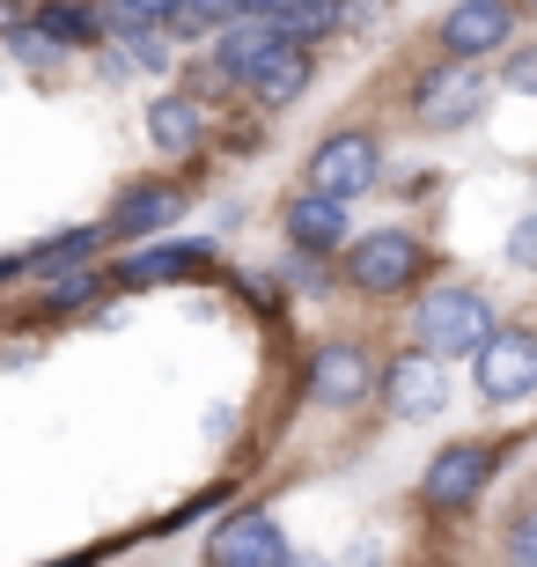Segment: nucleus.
I'll use <instances>...</instances> for the list:
<instances>
[{"label": "nucleus", "mask_w": 537, "mask_h": 567, "mask_svg": "<svg viewBox=\"0 0 537 567\" xmlns=\"http://www.w3.org/2000/svg\"><path fill=\"white\" fill-rule=\"evenodd\" d=\"M288 538H280V524H272L266 508H250V516H228L221 530H214L207 546V567H288Z\"/></svg>", "instance_id": "7"}, {"label": "nucleus", "mask_w": 537, "mask_h": 567, "mask_svg": "<svg viewBox=\"0 0 537 567\" xmlns=\"http://www.w3.org/2000/svg\"><path fill=\"white\" fill-rule=\"evenodd\" d=\"M508 560H516V567H537V516H523V524L508 530Z\"/></svg>", "instance_id": "24"}, {"label": "nucleus", "mask_w": 537, "mask_h": 567, "mask_svg": "<svg viewBox=\"0 0 537 567\" xmlns=\"http://www.w3.org/2000/svg\"><path fill=\"white\" fill-rule=\"evenodd\" d=\"M96 295V274H60L52 280V310H74V302H89Z\"/></svg>", "instance_id": "23"}, {"label": "nucleus", "mask_w": 537, "mask_h": 567, "mask_svg": "<svg viewBox=\"0 0 537 567\" xmlns=\"http://www.w3.org/2000/svg\"><path fill=\"white\" fill-rule=\"evenodd\" d=\"M266 22L288 44H310V38H324V30H339V22H347V0H272Z\"/></svg>", "instance_id": "15"}, {"label": "nucleus", "mask_w": 537, "mask_h": 567, "mask_svg": "<svg viewBox=\"0 0 537 567\" xmlns=\"http://www.w3.org/2000/svg\"><path fill=\"white\" fill-rule=\"evenodd\" d=\"M494 480V450L486 442H450V450H434V464L420 472V502L434 516H456V508H472Z\"/></svg>", "instance_id": "2"}, {"label": "nucleus", "mask_w": 537, "mask_h": 567, "mask_svg": "<svg viewBox=\"0 0 537 567\" xmlns=\"http://www.w3.org/2000/svg\"><path fill=\"white\" fill-rule=\"evenodd\" d=\"M38 22H44V30H52L60 44H96V38L111 30L104 16H89V8H74V0H44V8H38Z\"/></svg>", "instance_id": "20"}, {"label": "nucleus", "mask_w": 537, "mask_h": 567, "mask_svg": "<svg viewBox=\"0 0 537 567\" xmlns=\"http://www.w3.org/2000/svg\"><path fill=\"white\" fill-rule=\"evenodd\" d=\"M478 391L494 405H516L537 391V332L530 324H508V332H494L486 347H478Z\"/></svg>", "instance_id": "3"}, {"label": "nucleus", "mask_w": 537, "mask_h": 567, "mask_svg": "<svg viewBox=\"0 0 537 567\" xmlns=\"http://www.w3.org/2000/svg\"><path fill=\"white\" fill-rule=\"evenodd\" d=\"M420 347L427 354H478L486 339H494V310H486V295L472 288H442L420 302Z\"/></svg>", "instance_id": "1"}, {"label": "nucleus", "mask_w": 537, "mask_h": 567, "mask_svg": "<svg viewBox=\"0 0 537 567\" xmlns=\"http://www.w3.org/2000/svg\"><path fill=\"white\" fill-rule=\"evenodd\" d=\"M207 258V244H155V251H133V258H118V280L125 288H155V280H177V274H192Z\"/></svg>", "instance_id": "16"}, {"label": "nucleus", "mask_w": 537, "mask_h": 567, "mask_svg": "<svg viewBox=\"0 0 537 567\" xmlns=\"http://www.w3.org/2000/svg\"><path fill=\"white\" fill-rule=\"evenodd\" d=\"M530 8H537V0H530Z\"/></svg>", "instance_id": "30"}, {"label": "nucleus", "mask_w": 537, "mask_h": 567, "mask_svg": "<svg viewBox=\"0 0 537 567\" xmlns=\"http://www.w3.org/2000/svg\"><path fill=\"white\" fill-rule=\"evenodd\" d=\"M288 567H310V560H288Z\"/></svg>", "instance_id": "29"}, {"label": "nucleus", "mask_w": 537, "mask_h": 567, "mask_svg": "<svg viewBox=\"0 0 537 567\" xmlns=\"http://www.w3.org/2000/svg\"><path fill=\"white\" fill-rule=\"evenodd\" d=\"M508 258H516V266H530V274H537V214H530V221H523L516 236H508Z\"/></svg>", "instance_id": "25"}, {"label": "nucleus", "mask_w": 537, "mask_h": 567, "mask_svg": "<svg viewBox=\"0 0 537 567\" xmlns=\"http://www.w3.org/2000/svg\"><path fill=\"white\" fill-rule=\"evenodd\" d=\"M177 207H185V192L169 185H125V199H111L104 214V236H155L177 221Z\"/></svg>", "instance_id": "12"}, {"label": "nucleus", "mask_w": 537, "mask_h": 567, "mask_svg": "<svg viewBox=\"0 0 537 567\" xmlns=\"http://www.w3.org/2000/svg\"><path fill=\"white\" fill-rule=\"evenodd\" d=\"M420 244L405 229H375V236H361V244H353L347 251V280L361 295H397V288H413L420 280Z\"/></svg>", "instance_id": "5"}, {"label": "nucleus", "mask_w": 537, "mask_h": 567, "mask_svg": "<svg viewBox=\"0 0 537 567\" xmlns=\"http://www.w3.org/2000/svg\"><path fill=\"white\" fill-rule=\"evenodd\" d=\"M0 30H16V0H0Z\"/></svg>", "instance_id": "27"}, {"label": "nucleus", "mask_w": 537, "mask_h": 567, "mask_svg": "<svg viewBox=\"0 0 537 567\" xmlns=\"http://www.w3.org/2000/svg\"><path fill=\"white\" fill-rule=\"evenodd\" d=\"M280 30H272L266 16H244V22H228L221 38H214V74H228V82H250V74H258V66L272 60V52H280Z\"/></svg>", "instance_id": "11"}, {"label": "nucleus", "mask_w": 537, "mask_h": 567, "mask_svg": "<svg viewBox=\"0 0 537 567\" xmlns=\"http://www.w3.org/2000/svg\"><path fill=\"white\" fill-rule=\"evenodd\" d=\"M302 82H310V52H302V44H280V52L250 74V96H258V104H288V96H302Z\"/></svg>", "instance_id": "17"}, {"label": "nucleus", "mask_w": 537, "mask_h": 567, "mask_svg": "<svg viewBox=\"0 0 537 567\" xmlns=\"http://www.w3.org/2000/svg\"><path fill=\"white\" fill-rule=\"evenodd\" d=\"M486 89H494V82H486L472 60H450V66H434L427 82H420L413 111H420V126H464V118H478Z\"/></svg>", "instance_id": "6"}, {"label": "nucleus", "mask_w": 537, "mask_h": 567, "mask_svg": "<svg viewBox=\"0 0 537 567\" xmlns=\"http://www.w3.org/2000/svg\"><path fill=\"white\" fill-rule=\"evenodd\" d=\"M383 399H391L397 421H434V413L450 405V377L434 369V354H405L391 377H383Z\"/></svg>", "instance_id": "9"}, {"label": "nucleus", "mask_w": 537, "mask_h": 567, "mask_svg": "<svg viewBox=\"0 0 537 567\" xmlns=\"http://www.w3.org/2000/svg\"><path fill=\"white\" fill-rule=\"evenodd\" d=\"M199 133H207V111L192 104V96H155L147 104V141L163 147V155H192Z\"/></svg>", "instance_id": "14"}, {"label": "nucleus", "mask_w": 537, "mask_h": 567, "mask_svg": "<svg viewBox=\"0 0 537 567\" xmlns=\"http://www.w3.org/2000/svg\"><path fill=\"white\" fill-rule=\"evenodd\" d=\"M375 169H383V147H375V133L347 126V133H331V141L310 155V192H331V199H361V192L375 185Z\"/></svg>", "instance_id": "4"}, {"label": "nucleus", "mask_w": 537, "mask_h": 567, "mask_svg": "<svg viewBox=\"0 0 537 567\" xmlns=\"http://www.w3.org/2000/svg\"><path fill=\"white\" fill-rule=\"evenodd\" d=\"M169 8H177V0H111V30H125V38H141L147 22H169Z\"/></svg>", "instance_id": "21"}, {"label": "nucleus", "mask_w": 537, "mask_h": 567, "mask_svg": "<svg viewBox=\"0 0 537 567\" xmlns=\"http://www.w3.org/2000/svg\"><path fill=\"white\" fill-rule=\"evenodd\" d=\"M16 52H22L30 66H60V52H66V44H60V38H52V30L38 22V30H16Z\"/></svg>", "instance_id": "22"}, {"label": "nucleus", "mask_w": 537, "mask_h": 567, "mask_svg": "<svg viewBox=\"0 0 537 567\" xmlns=\"http://www.w3.org/2000/svg\"><path fill=\"white\" fill-rule=\"evenodd\" d=\"M266 8H272V0H258V16H266Z\"/></svg>", "instance_id": "28"}, {"label": "nucleus", "mask_w": 537, "mask_h": 567, "mask_svg": "<svg viewBox=\"0 0 537 567\" xmlns=\"http://www.w3.org/2000/svg\"><path fill=\"white\" fill-rule=\"evenodd\" d=\"M375 391V369L361 347H324V354L310 361V399L317 405H361Z\"/></svg>", "instance_id": "10"}, {"label": "nucleus", "mask_w": 537, "mask_h": 567, "mask_svg": "<svg viewBox=\"0 0 537 567\" xmlns=\"http://www.w3.org/2000/svg\"><path fill=\"white\" fill-rule=\"evenodd\" d=\"M96 244H104V229H66V236H52L44 251L22 258V274H74V266H82Z\"/></svg>", "instance_id": "19"}, {"label": "nucleus", "mask_w": 537, "mask_h": 567, "mask_svg": "<svg viewBox=\"0 0 537 567\" xmlns=\"http://www.w3.org/2000/svg\"><path fill=\"white\" fill-rule=\"evenodd\" d=\"M288 236L302 244V251L347 244V199H331V192H302V199H288Z\"/></svg>", "instance_id": "13"}, {"label": "nucleus", "mask_w": 537, "mask_h": 567, "mask_svg": "<svg viewBox=\"0 0 537 567\" xmlns=\"http://www.w3.org/2000/svg\"><path fill=\"white\" fill-rule=\"evenodd\" d=\"M508 30H516V8L508 0H464L456 16H442V52L450 60H478V52L508 44Z\"/></svg>", "instance_id": "8"}, {"label": "nucleus", "mask_w": 537, "mask_h": 567, "mask_svg": "<svg viewBox=\"0 0 537 567\" xmlns=\"http://www.w3.org/2000/svg\"><path fill=\"white\" fill-rule=\"evenodd\" d=\"M258 16V0H177L169 8V30L177 38H207V30H228V22Z\"/></svg>", "instance_id": "18"}, {"label": "nucleus", "mask_w": 537, "mask_h": 567, "mask_svg": "<svg viewBox=\"0 0 537 567\" xmlns=\"http://www.w3.org/2000/svg\"><path fill=\"white\" fill-rule=\"evenodd\" d=\"M508 89H530L537 96V52H516V60H508Z\"/></svg>", "instance_id": "26"}]
</instances>
